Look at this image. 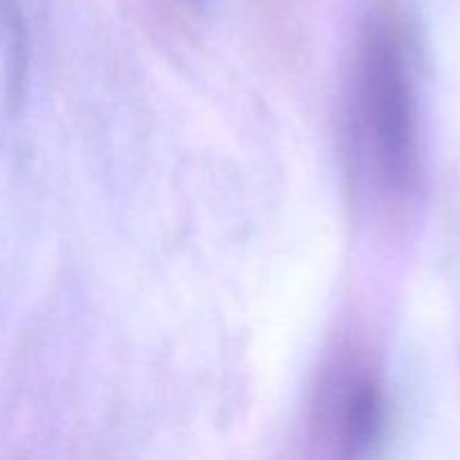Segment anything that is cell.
Wrapping results in <instances>:
<instances>
[{
    "instance_id": "obj_2",
    "label": "cell",
    "mask_w": 460,
    "mask_h": 460,
    "mask_svg": "<svg viewBox=\"0 0 460 460\" xmlns=\"http://www.w3.org/2000/svg\"><path fill=\"white\" fill-rule=\"evenodd\" d=\"M389 425V404L376 358L362 344L337 346L323 359L310 398L314 460H371Z\"/></svg>"
},
{
    "instance_id": "obj_1",
    "label": "cell",
    "mask_w": 460,
    "mask_h": 460,
    "mask_svg": "<svg viewBox=\"0 0 460 460\" xmlns=\"http://www.w3.org/2000/svg\"><path fill=\"white\" fill-rule=\"evenodd\" d=\"M341 155L359 209L402 218L422 182L416 79L402 30L376 13L355 40L341 97Z\"/></svg>"
}]
</instances>
